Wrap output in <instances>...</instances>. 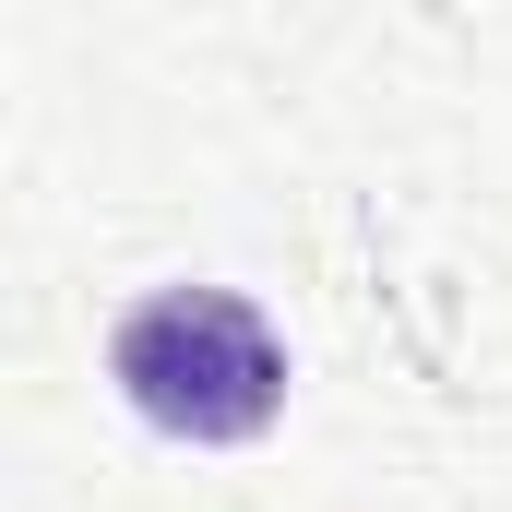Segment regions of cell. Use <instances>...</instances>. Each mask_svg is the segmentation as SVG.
I'll return each mask as SVG.
<instances>
[{
  "label": "cell",
  "mask_w": 512,
  "mask_h": 512,
  "mask_svg": "<svg viewBox=\"0 0 512 512\" xmlns=\"http://www.w3.org/2000/svg\"><path fill=\"white\" fill-rule=\"evenodd\" d=\"M131 417L167 429V441H262L274 405H286V346L239 286H155L108 346Z\"/></svg>",
  "instance_id": "obj_1"
}]
</instances>
